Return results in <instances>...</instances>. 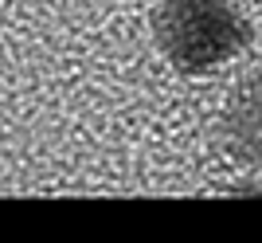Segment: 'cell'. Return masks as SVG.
I'll list each match as a JSON object with an SVG mask.
<instances>
[{"instance_id": "2", "label": "cell", "mask_w": 262, "mask_h": 243, "mask_svg": "<svg viewBox=\"0 0 262 243\" xmlns=\"http://www.w3.org/2000/svg\"><path fill=\"white\" fill-rule=\"evenodd\" d=\"M219 133L227 153L243 169L262 173V71L231 90L227 106L219 114Z\"/></svg>"}, {"instance_id": "1", "label": "cell", "mask_w": 262, "mask_h": 243, "mask_svg": "<svg viewBox=\"0 0 262 243\" xmlns=\"http://www.w3.org/2000/svg\"><path fill=\"white\" fill-rule=\"evenodd\" d=\"M149 24L164 63L188 78L235 63L254 39L239 0H161Z\"/></svg>"}]
</instances>
